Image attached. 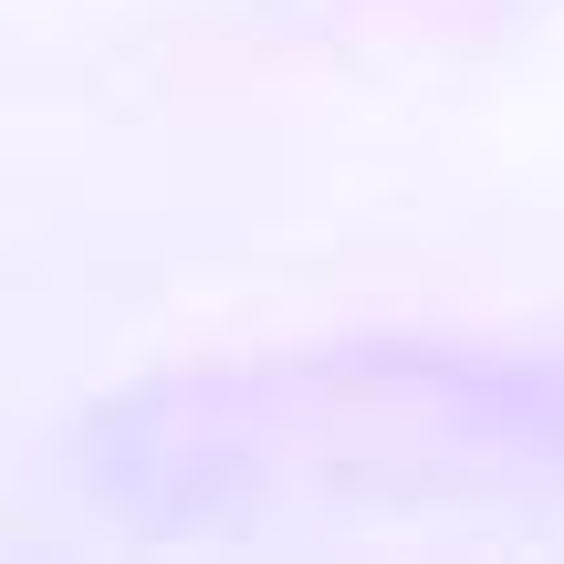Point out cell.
Listing matches in <instances>:
<instances>
[{
    "mask_svg": "<svg viewBox=\"0 0 564 564\" xmlns=\"http://www.w3.org/2000/svg\"><path fill=\"white\" fill-rule=\"evenodd\" d=\"M105 502L158 523L282 512L324 491H440L564 470V356L356 345L314 366L188 377L95 429Z\"/></svg>",
    "mask_w": 564,
    "mask_h": 564,
    "instance_id": "1",
    "label": "cell"
}]
</instances>
